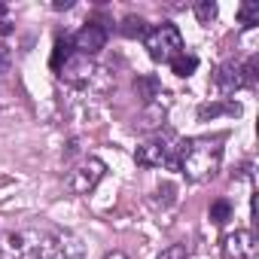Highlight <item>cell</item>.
Listing matches in <instances>:
<instances>
[{
  "mask_svg": "<svg viewBox=\"0 0 259 259\" xmlns=\"http://www.w3.org/2000/svg\"><path fill=\"white\" fill-rule=\"evenodd\" d=\"M220 165H223V138H192L177 144L168 168L186 174V180L192 183H204L217 177Z\"/></svg>",
  "mask_w": 259,
  "mask_h": 259,
  "instance_id": "6da1fadb",
  "label": "cell"
},
{
  "mask_svg": "<svg viewBox=\"0 0 259 259\" xmlns=\"http://www.w3.org/2000/svg\"><path fill=\"white\" fill-rule=\"evenodd\" d=\"M144 46H147L153 61H171L183 52V37L171 22H162L144 34Z\"/></svg>",
  "mask_w": 259,
  "mask_h": 259,
  "instance_id": "7a4b0ae2",
  "label": "cell"
},
{
  "mask_svg": "<svg viewBox=\"0 0 259 259\" xmlns=\"http://www.w3.org/2000/svg\"><path fill=\"white\" fill-rule=\"evenodd\" d=\"M177 138H174V132H165L162 135H156V138H150L147 144H141L138 147V153H135V162L141 165V168H168L171 165V159H174V150H177Z\"/></svg>",
  "mask_w": 259,
  "mask_h": 259,
  "instance_id": "3957f363",
  "label": "cell"
},
{
  "mask_svg": "<svg viewBox=\"0 0 259 259\" xmlns=\"http://www.w3.org/2000/svg\"><path fill=\"white\" fill-rule=\"evenodd\" d=\"M104 174H107V165H104L101 159H85L82 165H76V168L70 171L67 186H70L73 195H89V192L104 180Z\"/></svg>",
  "mask_w": 259,
  "mask_h": 259,
  "instance_id": "277c9868",
  "label": "cell"
},
{
  "mask_svg": "<svg viewBox=\"0 0 259 259\" xmlns=\"http://www.w3.org/2000/svg\"><path fill=\"white\" fill-rule=\"evenodd\" d=\"M70 43H73V52H76V55H85V58H89V55H95V52L104 49L107 31H104L101 25H82Z\"/></svg>",
  "mask_w": 259,
  "mask_h": 259,
  "instance_id": "5b68a950",
  "label": "cell"
},
{
  "mask_svg": "<svg viewBox=\"0 0 259 259\" xmlns=\"http://www.w3.org/2000/svg\"><path fill=\"white\" fill-rule=\"evenodd\" d=\"M256 253V241L250 229H238L223 238V256L226 259H250Z\"/></svg>",
  "mask_w": 259,
  "mask_h": 259,
  "instance_id": "8992f818",
  "label": "cell"
},
{
  "mask_svg": "<svg viewBox=\"0 0 259 259\" xmlns=\"http://www.w3.org/2000/svg\"><path fill=\"white\" fill-rule=\"evenodd\" d=\"M213 82H217V89H220L223 95H235V92L241 89V64L223 61V64L217 67V73H213Z\"/></svg>",
  "mask_w": 259,
  "mask_h": 259,
  "instance_id": "52a82bcc",
  "label": "cell"
},
{
  "mask_svg": "<svg viewBox=\"0 0 259 259\" xmlns=\"http://www.w3.org/2000/svg\"><path fill=\"white\" fill-rule=\"evenodd\" d=\"M135 92H138V98H141L144 104L162 98V85H159L156 76H138V79H135Z\"/></svg>",
  "mask_w": 259,
  "mask_h": 259,
  "instance_id": "ba28073f",
  "label": "cell"
},
{
  "mask_svg": "<svg viewBox=\"0 0 259 259\" xmlns=\"http://www.w3.org/2000/svg\"><path fill=\"white\" fill-rule=\"evenodd\" d=\"M70 58H73V43H70L67 37H58V40H55V49H52V58H49L52 70H61Z\"/></svg>",
  "mask_w": 259,
  "mask_h": 259,
  "instance_id": "9c48e42d",
  "label": "cell"
},
{
  "mask_svg": "<svg viewBox=\"0 0 259 259\" xmlns=\"http://www.w3.org/2000/svg\"><path fill=\"white\" fill-rule=\"evenodd\" d=\"M168 64H171V70H174L177 76H189V73H195V67H198V58H195L192 52H186V49H183V52H180L177 58H171Z\"/></svg>",
  "mask_w": 259,
  "mask_h": 259,
  "instance_id": "30bf717a",
  "label": "cell"
},
{
  "mask_svg": "<svg viewBox=\"0 0 259 259\" xmlns=\"http://www.w3.org/2000/svg\"><path fill=\"white\" fill-rule=\"evenodd\" d=\"M238 25H244V28L259 25V4L256 0H247V4L238 7Z\"/></svg>",
  "mask_w": 259,
  "mask_h": 259,
  "instance_id": "8fae6325",
  "label": "cell"
},
{
  "mask_svg": "<svg viewBox=\"0 0 259 259\" xmlns=\"http://www.w3.org/2000/svg\"><path fill=\"white\" fill-rule=\"evenodd\" d=\"M119 31H122L125 37H132V40H135V37H144L150 28H147V22H144V19H138V16H125Z\"/></svg>",
  "mask_w": 259,
  "mask_h": 259,
  "instance_id": "7c38bea8",
  "label": "cell"
},
{
  "mask_svg": "<svg viewBox=\"0 0 259 259\" xmlns=\"http://www.w3.org/2000/svg\"><path fill=\"white\" fill-rule=\"evenodd\" d=\"M232 220V204L226 201V198H217L213 204H210V223H217V226H226Z\"/></svg>",
  "mask_w": 259,
  "mask_h": 259,
  "instance_id": "4fadbf2b",
  "label": "cell"
},
{
  "mask_svg": "<svg viewBox=\"0 0 259 259\" xmlns=\"http://www.w3.org/2000/svg\"><path fill=\"white\" fill-rule=\"evenodd\" d=\"M195 10V19H198V25H210L213 19H217V4H213V0H198V4L192 7Z\"/></svg>",
  "mask_w": 259,
  "mask_h": 259,
  "instance_id": "5bb4252c",
  "label": "cell"
},
{
  "mask_svg": "<svg viewBox=\"0 0 259 259\" xmlns=\"http://www.w3.org/2000/svg\"><path fill=\"white\" fill-rule=\"evenodd\" d=\"M220 113H235V116H238L241 107H238V104H201V107H198V116H201V119L220 116Z\"/></svg>",
  "mask_w": 259,
  "mask_h": 259,
  "instance_id": "9a60e30c",
  "label": "cell"
},
{
  "mask_svg": "<svg viewBox=\"0 0 259 259\" xmlns=\"http://www.w3.org/2000/svg\"><path fill=\"white\" fill-rule=\"evenodd\" d=\"M256 67H259V61H256V55L253 58H247L244 64H241V85H256Z\"/></svg>",
  "mask_w": 259,
  "mask_h": 259,
  "instance_id": "2e32d148",
  "label": "cell"
},
{
  "mask_svg": "<svg viewBox=\"0 0 259 259\" xmlns=\"http://www.w3.org/2000/svg\"><path fill=\"white\" fill-rule=\"evenodd\" d=\"M159 259H186V247H180V244H174V247H168Z\"/></svg>",
  "mask_w": 259,
  "mask_h": 259,
  "instance_id": "e0dca14e",
  "label": "cell"
},
{
  "mask_svg": "<svg viewBox=\"0 0 259 259\" xmlns=\"http://www.w3.org/2000/svg\"><path fill=\"white\" fill-rule=\"evenodd\" d=\"M73 7V0H55L52 4V10H70Z\"/></svg>",
  "mask_w": 259,
  "mask_h": 259,
  "instance_id": "ac0fdd59",
  "label": "cell"
},
{
  "mask_svg": "<svg viewBox=\"0 0 259 259\" xmlns=\"http://www.w3.org/2000/svg\"><path fill=\"white\" fill-rule=\"evenodd\" d=\"M7 67V46H0V70Z\"/></svg>",
  "mask_w": 259,
  "mask_h": 259,
  "instance_id": "d6986e66",
  "label": "cell"
},
{
  "mask_svg": "<svg viewBox=\"0 0 259 259\" xmlns=\"http://www.w3.org/2000/svg\"><path fill=\"white\" fill-rule=\"evenodd\" d=\"M107 259H128V256H125V253H119V250H116V253H110V256H107Z\"/></svg>",
  "mask_w": 259,
  "mask_h": 259,
  "instance_id": "ffe728a7",
  "label": "cell"
}]
</instances>
